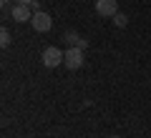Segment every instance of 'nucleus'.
Segmentation results:
<instances>
[{
    "mask_svg": "<svg viewBox=\"0 0 151 138\" xmlns=\"http://www.w3.org/2000/svg\"><path fill=\"white\" fill-rule=\"evenodd\" d=\"M18 3H25V5H30V8L38 10V0H18Z\"/></svg>",
    "mask_w": 151,
    "mask_h": 138,
    "instance_id": "nucleus-9",
    "label": "nucleus"
},
{
    "mask_svg": "<svg viewBox=\"0 0 151 138\" xmlns=\"http://www.w3.org/2000/svg\"><path fill=\"white\" fill-rule=\"evenodd\" d=\"M111 138H119V136H111Z\"/></svg>",
    "mask_w": 151,
    "mask_h": 138,
    "instance_id": "nucleus-11",
    "label": "nucleus"
},
{
    "mask_svg": "<svg viewBox=\"0 0 151 138\" xmlns=\"http://www.w3.org/2000/svg\"><path fill=\"white\" fill-rule=\"evenodd\" d=\"M96 13L101 18H113L119 13V3L116 0H96Z\"/></svg>",
    "mask_w": 151,
    "mask_h": 138,
    "instance_id": "nucleus-5",
    "label": "nucleus"
},
{
    "mask_svg": "<svg viewBox=\"0 0 151 138\" xmlns=\"http://www.w3.org/2000/svg\"><path fill=\"white\" fill-rule=\"evenodd\" d=\"M65 40H68V45H76V48H86V40H83L81 35H76V33H65Z\"/></svg>",
    "mask_w": 151,
    "mask_h": 138,
    "instance_id": "nucleus-6",
    "label": "nucleus"
},
{
    "mask_svg": "<svg viewBox=\"0 0 151 138\" xmlns=\"http://www.w3.org/2000/svg\"><path fill=\"white\" fill-rule=\"evenodd\" d=\"M40 60H43L45 68H58V65H63L65 53L60 48H55V45H48V48L43 50V55H40Z\"/></svg>",
    "mask_w": 151,
    "mask_h": 138,
    "instance_id": "nucleus-1",
    "label": "nucleus"
},
{
    "mask_svg": "<svg viewBox=\"0 0 151 138\" xmlns=\"http://www.w3.org/2000/svg\"><path fill=\"white\" fill-rule=\"evenodd\" d=\"M30 25L35 28V33H48V30H50V25H53V20H50L48 13L35 10V13H33V18H30Z\"/></svg>",
    "mask_w": 151,
    "mask_h": 138,
    "instance_id": "nucleus-3",
    "label": "nucleus"
},
{
    "mask_svg": "<svg viewBox=\"0 0 151 138\" xmlns=\"http://www.w3.org/2000/svg\"><path fill=\"white\" fill-rule=\"evenodd\" d=\"M0 3H3V5H5V3H8V0H0Z\"/></svg>",
    "mask_w": 151,
    "mask_h": 138,
    "instance_id": "nucleus-10",
    "label": "nucleus"
},
{
    "mask_svg": "<svg viewBox=\"0 0 151 138\" xmlns=\"http://www.w3.org/2000/svg\"><path fill=\"white\" fill-rule=\"evenodd\" d=\"M63 65L68 70H78L83 65V50L81 48H76V45H70L68 50H65V60H63Z\"/></svg>",
    "mask_w": 151,
    "mask_h": 138,
    "instance_id": "nucleus-2",
    "label": "nucleus"
},
{
    "mask_svg": "<svg viewBox=\"0 0 151 138\" xmlns=\"http://www.w3.org/2000/svg\"><path fill=\"white\" fill-rule=\"evenodd\" d=\"M113 23H116V28H126L129 25V18H126L124 13H116V15H113Z\"/></svg>",
    "mask_w": 151,
    "mask_h": 138,
    "instance_id": "nucleus-7",
    "label": "nucleus"
},
{
    "mask_svg": "<svg viewBox=\"0 0 151 138\" xmlns=\"http://www.w3.org/2000/svg\"><path fill=\"white\" fill-rule=\"evenodd\" d=\"M0 45H3V48H8V45H10V30H8V28H3V30H0Z\"/></svg>",
    "mask_w": 151,
    "mask_h": 138,
    "instance_id": "nucleus-8",
    "label": "nucleus"
},
{
    "mask_svg": "<svg viewBox=\"0 0 151 138\" xmlns=\"http://www.w3.org/2000/svg\"><path fill=\"white\" fill-rule=\"evenodd\" d=\"M10 15H13V20H15V23H30L33 8L25 5V3H15V5H13V10H10Z\"/></svg>",
    "mask_w": 151,
    "mask_h": 138,
    "instance_id": "nucleus-4",
    "label": "nucleus"
}]
</instances>
